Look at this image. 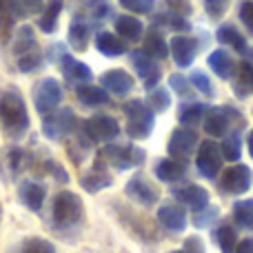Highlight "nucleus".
<instances>
[{
	"mask_svg": "<svg viewBox=\"0 0 253 253\" xmlns=\"http://www.w3.org/2000/svg\"><path fill=\"white\" fill-rule=\"evenodd\" d=\"M0 126L9 138L20 140L29 129V114L27 105L18 91L0 93Z\"/></svg>",
	"mask_w": 253,
	"mask_h": 253,
	"instance_id": "1",
	"label": "nucleus"
},
{
	"mask_svg": "<svg viewBox=\"0 0 253 253\" xmlns=\"http://www.w3.org/2000/svg\"><path fill=\"white\" fill-rule=\"evenodd\" d=\"M83 213H84L83 200L74 191H60L53 198L51 215H53L56 227H60V229L74 227V224H78L83 220Z\"/></svg>",
	"mask_w": 253,
	"mask_h": 253,
	"instance_id": "2",
	"label": "nucleus"
},
{
	"mask_svg": "<svg viewBox=\"0 0 253 253\" xmlns=\"http://www.w3.org/2000/svg\"><path fill=\"white\" fill-rule=\"evenodd\" d=\"M125 114H126V133L133 140H144L149 138L153 129V111L144 105L142 100H131L125 105Z\"/></svg>",
	"mask_w": 253,
	"mask_h": 253,
	"instance_id": "3",
	"label": "nucleus"
},
{
	"mask_svg": "<svg viewBox=\"0 0 253 253\" xmlns=\"http://www.w3.org/2000/svg\"><path fill=\"white\" fill-rule=\"evenodd\" d=\"M76 131V114L74 109H56L44 116L42 133L49 140H65Z\"/></svg>",
	"mask_w": 253,
	"mask_h": 253,
	"instance_id": "4",
	"label": "nucleus"
},
{
	"mask_svg": "<svg viewBox=\"0 0 253 253\" xmlns=\"http://www.w3.org/2000/svg\"><path fill=\"white\" fill-rule=\"evenodd\" d=\"M62 102V87L56 78H44L36 89V111L40 116H47L58 109Z\"/></svg>",
	"mask_w": 253,
	"mask_h": 253,
	"instance_id": "5",
	"label": "nucleus"
},
{
	"mask_svg": "<svg viewBox=\"0 0 253 253\" xmlns=\"http://www.w3.org/2000/svg\"><path fill=\"white\" fill-rule=\"evenodd\" d=\"M83 131L91 142H109L120 133V126L111 116H93L84 123Z\"/></svg>",
	"mask_w": 253,
	"mask_h": 253,
	"instance_id": "6",
	"label": "nucleus"
},
{
	"mask_svg": "<svg viewBox=\"0 0 253 253\" xmlns=\"http://www.w3.org/2000/svg\"><path fill=\"white\" fill-rule=\"evenodd\" d=\"M102 156H105L111 165L118 167V169L138 167V165H142V160H144L142 149L131 147V144H125V147H114V144H109V147L102 149Z\"/></svg>",
	"mask_w": 253,
	"mask_h": 253,
	"instance_id": "7",
	"label": "nucleus"
},
{
	"mask_svg": "<svg viewBox=\"0 0 253 253\" xmlns=\"http://www.w3.org/2000/svg\"><path fill=\"white\" fill-rule=\"evenodd\" d=\"M220 187L227 193H245L251 187V169L245 165H233L231 169H227L220 178Z\"/></svg>",
	"mask_w": 253,
	"mask_h": 253,
	"instance_id": "8",
	"label": "nucleus"
},
{
	"mask_svg": "<svg viewBox=\"0 0 253 253\" xmlns=\"http://www.w3.org/2000/svg\"><path fill=\"white\" fill-rule=\"evenodd\" d=\"M220 162H222V151L220 144L215 142H202L200 144V153H198V171L205 178H215L220 171Z\"/></svg>",
	"mask_w": 253,
	"mask_h": 253,
	"instance_id": "9",
	"label": "nucleus"
},
{
	"mask_svg": "<svg viewBox=\"0 0 253 253\" xmlns=\"http://www.w3.org/2000/svg\"><path fill=\"white\" fill-rule=\"evenodd\" d=\"M198 144V135L191 129H175L169 140V153L175 160H187Z\"/></svg>",
	"mask_w": 253,
	"mask_h": 253,
	"instance_id": "10",
	"label": "nucleus"
},
{
	"mask_svg": "<svg viewBox=\"0 0 253 253\" xmlns=\"http://www.w3.org/2000/svg\"><path fill=\"white\" fill-rule=\"evenodd\" d=\"M131 62H133L138 76H142V78H144V87H147V89L156 87L158 80H160V69L153 65L151 56H149L147 51H133V53H131Z\"/></svg>",
	"mask_w": 253,
	"mask_h": 253,
	"instance_id": "11",
	"label": "nucleus"
},
{
	"mask_svg": "<svg viewBox=\"0 0 253 253\" xmlns=\"http://www.w3.org/2000/svg\"><path fill=\"white\" fill-rule=\"evenodd\" d=\"M100 83L105 91H111L116 96H126L133 89V78L123 69H111L100 76Z\"/></svg>",
	"mask_w": 253,
	"mask_h": 253,
	"instance_id": "12",
	"label": "nucleus"
},
{
	"mask_svg": "<svg viewBox=\"0 0 253 253\" xmlns=\"http://www.w3.org/2000/svg\"><path fill=\"white\" fill-rule=\"evenodd\" d=\"M18 193H20L22 205L29 211H40L44 205V198H47V187L40 182H34V180H27V182L20 184Z\"/></svg>",
	"mask_w": 253,
	"mask_h": 253,
	"instance_id": "13",
	"label": "nucleus"
},
{
	"mask_svg": "<svg viewBox=\"0 0 253 253\" xmlns=\"http://www.w3.org/2000/svg\"><path fill=\"white\" fill-rule=\"evenodd\" d=\"M173 196L178 198L184 207H189V209H193V211L207 209V205H209V193L202 187H198V184H187V187H182V189H175Z\"/></svg>",
	"mask_w": 253,
	"mask_h": 253,
	"instance_id": "14",
	"label": "nucleus"
},
{
	"mask_svg": "<svg viewBox=\"0 0 253 253\" xmlns=\"http://www.w3.org/2000/svg\"><path fill=\"white\" fill-rule=\"evenodd\" d=\"M171 49V56H173L175 65L178 67H189L193 62V58H196V40L193 38H184V36H175L173 40H171L169 44Z\"/></svg>",
	"mask_w": 253,
	"mask_h": 253,
	"instance_id": "15",
	"label": "nucleus"
},
{
	"mask_svg": "<svg viewBox=\"0 0 253 253\" xmlns=\"http://www.w3.org/2000/svg\"><path fill=\"white\" fill-rule=\"evenodd\" d=\"M125 191H126V196L129 198H133V200H138L140 205H147V207L153 205V202L158 200V193L153 191V189L149 187V182H144L140 175L129 180V184H126Z\"/></svg>",
	"mask_w": 253,
	"mask_h": 253,
	"instance_id": "16",
	"label": "nucleus"
},
{
	"mask_svg": "<svg viewBox=\"0 0 253 253\" xmlns=\"http://www.w3.org/2000/svg\"><path fill=\"white\" fill-rule=\"evenodd\" d=\"M158 220L162 227H167L169 231H182L187 220H184V211L178 205H165L158 211Z\"/></svg>",
	"mask_w": 253,
	"mask_h": 253,
	"instance_id": "17",
	"label": "nucleus"
},
{
	"mask_svg": "<svg viewBox=\"0 0 253 253\" xmlns=\"http://www.w3.org/2000/svg\"><path fill=\"white\" fill-rule=\"evenodd\" d=\"M184 173H187L184 160H175V158L162 160L160 165L156 167V175L162 180V182H178V180L184 178Z\"/></svg>",
	"mask_w": 253,
	"mask_h": 253,
	"instance_id": "18",
	"label": "nucleus"
},
{
	"mask_svg": "<svg viewBox=\"0 0 253 253\" xmlns=\"http://www.w3.org/2000/svg\"><path fill=\"white\" fill-rule=\"evenodd\" d=\"M20 20L16 11V4L13 0H0V40L7 42L11 38V31H13V22Z\"/></svg>",
	"mask_w": 253,
	"mask_h": 253,
	"instance_id": "19",
	"label": "nucleus"
},
{
	"mask_svg": "<svg viewBox=\"0 0 253 253\" xmlns=\"http://www.w3.org/2000/svg\"><path fill=\"white\" fill-rule=\"evenodd\" d=\"M62 71H65V76L71 80V83H89L91 80V69H89L84 62L76 60V58L71 56H62Z\"/></svg>",
	"mask_w": 253,
	"mask_h": 253,
	"instance_id": "20",
	"label": "nucleus"
},
{
	"mask_svg": "<svg viewBox=\"0 0 253 253\" xmlns=\"http://www.w3.org/2000/svg\"><path fill=\"white\" fill-rule=\"evenodd\" d=\"M76 96H78V100L84 107H100L109 102V93L102 87H96V84H83V87H78Z\"/></svg>",
	"mask_w": 253,
	"mask_h": 253,
	"instance_id": "21",
	"label": "nucleus"
},
{
	"mask_svg": "<svg viewBox=\"0 0 253 253\" xmlns=\"http://www.w3.org/2000/svg\"><path fill=\"white\" fill-rule=\"evenodd\" d=\"M96 47H98V51L105 53V56H109V58L123 56V53L126 51L125 40H120L118 36L109 34V31H105V34H98V38H96Z\"/></svg>",
	"mask_w": 253,
	"mask_h": 253,
	"instance_id": "22",
	"label": "nucleus"
},
{
	"mask_svg": "<svg viewBox=\"0 0 253 253\" xmlns=\"http://www.w3.org/2000/svg\"><path fill=\"white\" fill-rule=\"evenodd\" d=\"M205 129L211 135H227L229 131V116L227 109H209L205 116Z\"/></svg>",
	"mask_w": 253,
	"mask_h": 253,
	"instance_id": "23",
	"label": "nucleus"
},
{
	"mask_svg": "<svg viewBox=\"0 0 253 253\" xmlns=\"http://www.w3.org/2000/svg\"><path fill=\"white\" fill-rule=\"evenodd\" d=\"M209 67L220 76V78L227 80V78H231L233 69H236V62H233V58L229 56L224 49H218V51H213L209 56Z\"/></svg>",
	"mask_w": 253,
	"mask_h": 253,
	"instance_id": "24",
	"label": "nucleus"
},
{
	"mask_svg": "<svg viewBox=\"0 0 253 253\" xmlns=\"http://www.w3.org/2000/svg\"><path fill=\"white\" fill-rule=\"evenodd\" d=\"M233 91L238 96H249L253 93V65L251 62H240L236 74V83H233Z\"/></svg>",
	"mask_w": 253,
	"mask_h": 253,
	"instance_id": "25",
	"label": "nucleus"
},
{
	"mask_svg": "<svg viewBox=\"0 0 253 253\" xmlns=\"http://www.w3.org/2000/svg\"><path fill=\"white\" fill-rule=\"evenodd\" d=\"M36 49V34L29 25H22L16 31V38H13V53L22 56V53H29Z\"/></svg>",
	"mask_w": 253,
	"mask_h": 253,
	"instance_id": "26",
	"label": "nucleus"
},
{
	"mask_svg": "<svg viewBox=\"0 0 253 253\" xmlns=\"http://www.w3.org/2000/svg\"><path fill=\"white\" fill-rule=\"evenodd\" d=\"M116 29L125 40H138L142 36V22L133 16H120L116 18Z\"/></svg>",
	"mask_w": 253,
	"mask_h": 253,
	"instance_id": "27",
	"label": "nucleus"
},
{
	"mask_svg": "<svg viewBox=\"0 0 253 253\" xmlns=\"http://www.w3.org/2000/svg\"><path fill=\"white\" fill-rule=\"evenodd\" d=\"M60 11H62V0H49L47 9H44V13L40 16V22H38L44 34H53V31H56Z\"/></svg>",
	"mask_w": 253,
	"mask_h": 253,
	"instance_id": "28",
	"label": "nucleus"
},
{
	"mask_svg": "<svg viewBox=\"0 0 253 253\" xmlns=\"http://www.w3.org/2000/svg\"><path fill=\"white\" fill-rule=\"evenodd\" d=\"M69 44L76 49V51H84L89 44V27L84 22L76 20L71 22L69 27Z\"/></svg>",
	"mask_w": 253,
	"mask_h": 253,
	"instance_id": "29",
	"label": "nucleus"
},
{
	"mask_svg": "<svg viewBox=\"0 0 253 253\" xmlns=\"http://www.w3.org/2000/svg\"><path fill=\"white\" fill-rule=\"evenodd\" d=\"M144 51H147L151 58H167L169 47H167V40L162 38L156 29H151L147 34V40H144Z\"/></svg>",
	"mask_w": 253,
	"mask_h": 253,
	"instance_id": "30",
	"label": "nucleus"
},
{
	"mask_svg": "<svg viewBox=\"0 0 253 253\" xmlns=\"http://www.w3.org/2000/svg\"><path fill=\"white\" fill-rule=\"evenodd\" d=\"M109 184H111V178L100 169H93L91 173H87L83 178V189L89 193H98L100 189H107Z\"/></svg>",
	"mask_w": 253,
	"mask_h": 253,
	"instance_id": "31",
	"label": "nucleus"
},
{
	"mask_svg": "<svg viewBox=\"0 0 253 253\" xmlns=\"http://www.w3.org/2000/svg\"><path fill=\"white\" fill-rule=\"evenodd\" d=\"M233 218L240 227L253 229V200H238L233 205Z\"/></svg>",
	"mask_w": 253,
	"mask_h": 253,
	"instance_id": "32",
	"label": "nucleus"
},
{
	"mask_svg": "<svg viewBox=\"0 0 253 253\" xmlns=\"http://www.w3.org/2000/svg\"><path fill=\"white\" fill-rule=\"evenodd\" d=\"M207 111H209L207 105H187V107L180 109V123L187 125V126H193V125H198V123L205 120Z\"/></svg>",
	"mask_w": 253,
	"mask_h": 253,
	"instance_id": "33",
	"label": "nucleus"
},
{
	"mask_svg": "<svg viewBox=\"0 0 253 253\" xmlns=\"http://www.w3.org/2000/svg\"><path fill=\"white\" fill-rule=\"evenodd\" d=\"M218 40H220V42H224V44H231V47L238 49V51H247L245 38H242V36L238 34L236 27H231V25L220 27V29H218Z\"/></svg>",
	"mask_w": 253,
	"mask_h": 253,
	"instance_id": "34",
	"label": "nucleus"
},
{
	"mask_svg": "<svg viewBox=\"0 0 253 253\" xmlns=\"http://www.w3.org/2000/svg\"><path fill=\"white\" fill-rule=\"evenodd\" d=\"M215 242H218L222 253H233L236 251V245H238V236L229 224H224V227H220L218 231H215Z\"/></svg>",
	"mask_w": 253,
	"mask_h": 253,
	"instance_id": "35",
	"label": "nucleus"
},
{
	"mask_svg": "<svg viewBox=\"0 0 253 253\" xmlns=\"http://www.w3.org/2000/svg\"><path fill=\"white\" fill-rule=\"evenodd\" d=\"M220 151H222V158H227L229 162H236L240 158V131H231L224 138V142L220 144Z\"/></svg>",
	"mask_w": 253,
	"mask_h": 253,
	"instance_id": "36",
	"label": "nucleus"
},
{
	"mask_svg": "<svg viewBox=\"0 0 253 253\" xmlns=\"http://www.w3.org/2000/svg\"><path fill=\"white\" fill-rule=\"evenodd\" d=\"M18 253H56V247L44 238H27Z\"/></svg>",
	"mask_w": 253,
	"mask_h": 253,
	"instance_id": "37",
	"label": "nucleus"
},
{
	"mask_svg": "<svg viewBox=\"0 0 253 253\" xmlns=\"http://www.w3.org/2000/svg\"><path fill=\"white\" fill-rule=\"evenodd\" d=\"M40 65H42V56H40L38 49H34V51H29V53H22V56H18V69H20L22 74H31V71H36Z\"/></svg>",
	"mask_w": 253,
	"mask_h": 253,
	"instance_id": "38",
	"label": "nucleus"
},
{
	"mask_svg": "<svg viewBox=\"0 0 253 253\" xmlns=\"http://www.w3.org/2000/svg\"><path fill=\"white\" fill-rule=\"evenodd\" d=\"M169 105H171V98L165 89H153L149 93V109L151 111H165Z\"/></svg>",
	"mask_w": 253,
	"mask_h": 253,
	"instance_id": "39",
	"label": "nucleus"
},
{
	"mask_svg": "<svg viewBox=\"0 0 253 253\" xmlns=\"http://www.w3.org/2000/svg\"><path fill=\"white\" fill-rule=\"evenodd\" d=\"M13 2H16L18 16H20V18L29 16V13L42 11V7H44V0H13Z\"/></svg>",
	"mask_w": 253,
	"mask_h": 253,
	"instance_id": "40",
	"label": "nucleus"
},
{
	"mask_svg": "<svg viewBox=\"0 0 253 253\" xmlns=\"http://www.w3.org/2000/svg\"><path fill=\"white\" fill-rule=\"evenodd\" d=\"M120 4L133 13H149L156 4V0H120Z\"/></svg>",
	"mask_w": 253,
	"mask_h": 253,
	"instance_id": "41",
	"label": "nucleus"
},
{
	"mask_svg": "<svg viewBox=\"0 0 253 253\" xmlns=\"http://www.w3.org/2000/svg\"><path fill=\"white\" fill-rule=\"evenodd\" d=\"M191 83H193V87H196L198 91L207 93V96H211V91H213V87H211L209 78H207V76L202 74V71H196V74L191 76Z\"/></svg>",
	"mask_w": 253,
	"mask_h": 253,
	"instance_id": "42",
	"label": "nucleus"
},
{
	"mask_svg": "<svg viewBox=\"0 0 253 253\" xmlns=\"http://www.w3.org/2000/svg\"><path fill=\"white\" fill-rule=\"evenodd\" d=\"M240 20L249 27V31L253 34V2H249V0L240 4Z\"/></svg>",
	"mask_w": 253,
	"mask_h": 253,
	"instance_id": "43",
	"label": "nucleus"
},
{
	"mask_svg": "<svg viewBox=\"0 0 253 253\" xmlns=\"http://www.w3.org/2000/svg\"><path fill=\"white\" fill-rule=\"evenodd\" d=\"M169 84H171V89H175V91L180 93V96H187L189 93V83L184 80V76H171L169 78Z\"/></svg>",
	"mask_w": 253,
	"mask_h": 253,
	"instance_id": "44",
	"label": "nucleus"
},
{
	"mask_svg": "<svg viewBox=\"0 0 253 253\" xmlns=\"http://www.w3.org/2000/svg\"><path fill=\"white\" fill-rule=\"evenodd\" d=\"M167 4H169V9L173 13H178V16L191 13V4H189V0H167Z\"/></svg>",
	"mask_w": 253,
	"mask_h": 253,
	"instance_id": "45",
	"label": "nucleus"
},
{
	"mask_svg": "<svg viewBox=\"0 0 253 253\" xmlns=\"http://www.w3.org/2000/svg\"><path fill=\"white\" fill-rule=\"evenodd\" d=\"M184 251L187 253H205V245H202L200 238H189V240H184Z\"/></svg>",
	"mask_w": 253,
	"mask_h": 253,
	"instance_id": "46",
	"label": "nucleus"
},
{
	"mask_svg": "<svg viewBox=\"0 0 253 253\" xmlns=\"http://www.w3.org/2000/svg\"><path fill=\"white\" fill-rule=\"evenodd\" d=\"M224 2H227V0H205L207 11H209L211 16H220V13L224 11Z\"/></svg>",
	"mask_w": 253,
	"mask_h": 253,
	"instance_id": "47",
	"label": "nucleus"
},
{
	"mask_svg": "<svg viewBox=\"0 0 253 253\" xmlns=\"http://www.w3.org/2000/svg\"><path fill=\"white\" fill-rule=\"evenodd\" d=\"M233 253H253V240H242L240 245H236Z\"/></svg>",
	"mask_w": 253,
	"mask_h": 253,
	"instance_id": "48",
	"label": "nucleus"
},
{
	"mask_svg": "<svg viewBox=\"0 0 253 253\" xmlns=\"http://www.w3.org/2000/svg\"><path fill=\"white\" fill-rule=\"evenodd\" d=\"M213 213H218V211L213 209L209 215H213ZM209 222H211V218H207V215H198V218H196V227H207Z\"/></svg>",
	"mask_w": 253,
	"mask_h": 253,
	"instance_id": "49",
	"label": "nucleus"
},
{
	"mask_svg": "<svg viewBox=\"0 0 253 253\" xmlns=\"http://www.w3.org/2000/svg\"><path fill=\"white\" fill-rule=\"evenodd\" d=\"M249 153H251V158H253V131L249 133Z\"/></svg>",
	"mask_w": 253,
	"mask_h": 253,
	"instance_id": "50",
	"label": "nucleus"
},
{
	"mask_svg": "<svg viewBox=\"0 0 253 253\" xmlns=\"http://www.w3.org/2000/svg\"><path fill=\"white\" fill-rule=\"evenodd\" d=\"M173 253H187V251H184V249H182V251H173Z\"/></svg>",
	"mask_w": 253,
	"mask_h": 253,
	"instance_id": "51",
	"label": "nucleus"
}]
</instances>
